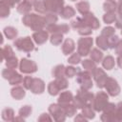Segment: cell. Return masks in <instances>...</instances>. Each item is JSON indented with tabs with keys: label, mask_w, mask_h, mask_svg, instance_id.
I'll return each mask as SVG.
<instances>
[{
	"label": "cell",
	"mask_w": 122,
	"mask_h": 122,
	"mask_svg": "<svg viewBox=\"0 0 122 122\" xmlns=\"http://www.w3.org/2000/svg\"><path fill=\"white\" fill-rule=\"evenodd\" d=\"M96 46L101 50V51H107L109 50V43H108V38L102 36L101 34L98 35L95 39Z\"/></svg>",
	"instance_id": "cell-28"
},
{
	"label": "cell",
	"mask_w": 122,
	"mask_h": 122,
	"mask_svg": "<svg viewBox=\"0 0 122 122\" xmlns=\"http://www.w3.org/2000/svg\"><path fill=\"white\" fill-rule=\"evenodd\" d=\"M73 94L71 93V92L70 91H66V92H62L59 96H58V100L57 103L60 105H65V104H69L71 103L73 100Z\"/></svg>",
	"instance_id": "cell-19"
},
{
	"label": "cell",
	"mask_w": 122,
	"mask_h": 122,
	"mask_svg": "<svg viewBox=\"0 0 122 122\" xmlns=\"http://www.w3.org/2000/svg\"><path fill=\"white\" fill-rule=\"evenodd\" d=\"M78 33L82 36H89L90 34L92 33V29H91L89 26H83L77 30Z\"/></svg>",
	"instance_id": "cell-47"
},
{
	"label": "cell",
	"mask_w": 122,
	"mask_h": 122,
	"mask_svg": "<svg viewBox=\"0 0 122 122\" xmlns=\"http://www.w3.org/2000/svg\"><path fill=\"white\" fill-rule=\"evenodd\" d=\"M82 18L84 19L86 25L89 26L91 29H92V30H97V29H99V27H100V22H99V20L94 16V14H93L92 12L90 11V12H88L87 14H84V15L82 16Z\"/></svg>",
	"instance_id": "cell-14"
},
{
	"label": "cell",
	"mask_w": 122,
	"mask_h": 122,
	"mask_svg": "<svg viewBox=\"0 0 122 122\" xmlns=\"http://www.w3.org/2000/svg\"><path fill=\"white\" fill-rule=\"evenodd\" d=\"M72 104H73V105L76 107V109H77V110H78V109H80V110H81V109H82V108L85 106V104L83 103V101H82L80 98H78L76 95L73 97V100H72Z\"/></svg>",
	"instance_id": "cell-51"
},
{
	"label": "cell",
	"mask_w": 122,
	"mask_h": 122,
	"mask_svg": "<svg viewBox=\"0 0 122 122\" xmlns=\"http://www.w3.org/2000/svg\"><path fill=\"white\" fill-rule=\"evenodd\" d=\"M116 116L118 121H122V101L116 104Z\"/></svg>",
	"instance_id": "cell-53"
},
{
	"label": "cell",
	"mask_w": 122,
	"mask_h": 122,
	"mask_svg": "<svg viewBox=\"0 0 122 122\" xmlns=\"http://www.w3.org/2000/svg\"><path fill=\"white\" fill-rule=\"evenodd\" d=\"M2 118L5 121H13L14 120V111L11 108H5L2 111Z\"/></svg>",
	"instance_id": "cell-33"
},
{
	"label": "cell",
	"mask_w": 122,
	"mask_h": 122,
	"mask_svg": "<svg viewBox=\"0 0 122 122\" xmlns=\"http://www.w3.org/2000/svg\"><path fill=\"white\" fill-rule=\"evenodd\" d=\"M109 94L105 92H98L95 96H94V100L92 103V108L94 109L95 112H102L103 109L105 108V106L107 105V103L109 102Z\"/></svg>",
	"instance_id": "cell-6"
},
{
	"label": "cell",
	"mask_w": 122,
	"mask_h": 122,
	"mask_svg": "<svg viewBox=\"0 0 122 122\" xmlns=\"http://www.w3.org/2000/svg\"><path fill=\"white\" fill-rule=\"evenodd\" d=\"M19 63L20 61L18 60V58L16 56H12L6 60V67L11 70H15L17 67H19Z\"/></svg>",
	"instance_id": "cell-37"
},
{
	"label": "cell",
	"mask_w": 122,
	"mask_h": 122,
	"mask_svg": "<svg viewBox=\"0 0 122 122\" xmlns=\"http://www.w3.org/2000/svg\"><path fill=\"white\" fill-rule=\"evenodd\" d=\"M34 94H41L45 92V82L41 78H34L32 86L30 90Z\"/></svg>",
	"instance_id": "cell-16"
},
{
	"label": "cell",
	"mask_w": 122,
	"mask_h": 122,
	"mask_svg": "<svg viewBox=\"0 0 122 122\" xmlns=\"http://www.w3.org/2000/svg\"><path fill=\"white\" fill-rule=\"evenodd\" d=\"M115 27L117 28V29H122V16H119L118 15V17L116 18V20H115Z\"/></svg>",
	"instance_id": "cell-56"
},
{
	"label": "cell",
	"mask_w": 122,
	"mask_h": 122,
	"mask_svg": "<svg viewBox=\"0 0 122 122\" xmlns=\"http://www.w3.org/2000/svg\"><path fill=\"white\" fill-rule=\"evenodd\" d=\"M71 1H76V0H71Z\"/></svg>",
	"instance_id": "cell-64"
},
{
	"label": "cell",
	"mask_w": 122,
	"mask_h": 122,
	"mask_svg": "<svg viewBox=\"0 0 122 122\" xmlns=\"http://www.w3.org/2000/svg\"><path fill=\"white\" fill-rule=\"evenodd\" d=\"M14 71H15V70H11V69H9V68L4 69L2 71V76H3V78L9 80L10 78V76L14 73Z\"/></svg>",
	"instance_id": "cell-50"
},
{
	"label": "cell",
	"mask_w": 122,
	"mask_h": 122,
	"mask_svg": "<svg viewBox=\"0 0 122 122\" xmlns=\"http://www.w3.org/2000/svg\"><path fill=\"white\" fill-rule=\"evenodd\" d=\"M63 33H59V32H55V33H51V37H50V41L53 46H59L60 44L63 43Z\"/></svg>",
	"instance_id": "cell-36"
},
{
	"label": "cell",
	"mask_w": 122,
	"mask_h": 122,
	"mask_svg": "<svg viewBox=\"0 0 122 122\" xmlns=\"http://www.w3.org/2000/svg\"><path fill=\"white\" fill-rule=\"evenodd\" d=\"M22 23L26 26L30 28L33 31H39L44 30V28H46V20L44 16L38 15L36 13H27L25 15H23L22 17Z\"/></svg>",
	"instance_id": "cell-1"
},
{
	"label": "cell",
	"mask_w": 122,
	"mask_h": 122,
	"mask_svg": "<svg viewBox=\"0 0 122 122\" xmlns=\"http://www.w3.org/2000/svg\"><path fill=\"white\" fill-rule=\"evenodd\" d=\"M106 1H114V0H106Z\"/></svg>",
	"instance_id": "cell-62"
},
{
	"label": "cell",
	"mask_w": 122,
	"mask_h": 122,
	"mask_svg": "<svg viewBox=\"0 0 122 122\" xmlns=\"http://www.w3.org/2000/svg\"><path fill=\"white\" fill-rule=\"evenodd\" d=\"M65 69L66 67L63 64H59L56 65L52 71H51V74L54 78H61V77H66V73H65Z\"/></svg>",
	"instance_id": "cell-22"
},
{
	"label": "cell",
	"mask_w": 122,
	"mask_h": 122,
	"mask_svg": "<svg viewBox=\"0 0 122 122\" xmlns=\"http://www.w3.org/2000/svg\"><path fill=\"white\" fill-rule=\"evenodd\" d=\"M32 8H33V7H32L31 5H30L29 3H27L26 1L23 0L22 2H20V3L17 5L16 10H17V11H18L19 13L25 15V14H27V13H30Z\"/></svg>",
	"instance_id": "cell-23"
},
{
	"label": "cell",
	"mask_w": 122,
	"mask_h": 122,
	"mask_svg": "<svg viewBox=\"0 0 122 122\" xmlns=\"http://www.w3.org/2000/svg\"><path fill=\"white\" fill-rule=\"evenodd\" d=\"M55 81L57 83V85L59 86L60 90L63 91V90H66L68 87H69V82L67 80L66 77H61V78H55Z\"/></svg>",
	"instance_id": "cell-46"
},
{
	"label": "cell",
	"mask_w": 122,
	"mask_h": 122,
	"mask_svg": "<svg viewBox=\"0 0 122 122\" xmlns=\"http://www.w3.org/2000/svg\"><path fill=\"white\" fill-rule=\"evenodd\" d=\"M34 10L40 14H46L48 11H47V9H46V6H45V3L43 0H38L36 2V4L34 5L33 7Z\"/></svg>",
	"instance_id": "cell-41"
},
{
	"label": "cell",
	"mask_w": 122,
	"mask_h": 122,
	"mask_svg": "<svg viewBox=\"0 0 122 122\" xmlns=\"http://www.w3.org/2000/svg\"><path fill=\"white\" fill-rule=\"evenodd\" d=\"M64 112H65V114L66 116H69V117H71L73 116L74 114H76V107L71 103H69V104H65V105H61Z\"/></svg>",
	"instance_id": "cell-30"
},
{
	"label": "cell",
	"mask_w": 122,
	"mask_h": 122,
	"mask_svg": "<svg viewBox=\"0 0 122 122\" xmlns=\"http://www.w3.org/2000/svg\"><path fill=\"white\" fill-rule=\"evenodd\" d=\"M119 37L116 34H113L112 36L108 38V43H109V49H114L119 41Z\"/></svg>",
	"instance_id": "cell-48"
},
{
	"label": "cell",
	"mask_w": 122,
	"mask_h": 122,
	"mask_svg": "<svg viewBox=\"0 0 122 122\" xmlns=\"http://www.w3.org/2000/svg\"><path fill=\"white\" fill-rule=\"evenodd\" d=\"M80 71L79 68H75L73 66H67L65 69V73H66V77L71 78L73 76H75L78 72Z\"/></svg>",
	"instance_id": "cell-42"
},
{
	"label": "cell",
	"mask_w": 122,
	"mask_h": 122,
	"mask_svg": "<svg viewBox=\"0 0 122 122\" xmlns=\"http://www.w3.org/2000/svg\"><path fill=\"white\" fill-rule=\"evenodd\" d=\"M21 2V0H0V3H3L7 6H9L10 9L14 8L15 4H19Z\"/></svg>",
	"instance_id": "cell-52"
},
{
	"label": "cell",
	"mask_w": 122,
	"mask_h": 122,
	"mask_svg": "<svg viewBox=\"0 0 122 122\" xmlns=\"http://www.w3.org/2000/svg\"><path fill=\"white\" fill-rule=\"evenodd\" d=\"M45 20H46V24L47 25H51V24H55L58 20V16L56 13L54 12H47L45 14ZM46 25V26H47Z\"/></svg>",
	"instance_id": "cell-38"
},
{
	"label": "cell",
	"mask_w": 122,
	"mask_h": 122,
	"mask_svg": "<svg viewBox=\"0 0 122 122\" xmlns=\"http://www.w3.org/2000/svg\"><path fill=\"white\" fill-rule=\"evenodd\" d=\"M51 114L48 113H42L39 117H38V121H51L52 118L50 116Z\"/></svg>",
	"instance_id": "cell-55"
},
{
	"label": "cell",
	"mask_w": 122,
	"mask_h": 122,
	"mask_svg": "<svg viewBox=\"0 0 122 122\" xmlns=\"http://www.w3.org/2000/svg\"><path fill=\"white\" fill-rule=\"evenodd\" d=\"M117 13L119 16H122V0H119L117 2V10H116Z\"/></svg>",
	"instance_id": "cell-58"
},
{
	"label": "cell",
	"mask_w": 122,
	"mask_h": 122,
	"mask_svg": "<svg viewBox=\"0 0 122 122\" xmlns=\"http://www.w3.org/2000/svg\"><path fill=\"white\" fill-rule=\"evenodd\" d=\"M81 55L78 53V52H75V53H71V56L68 58V63L71 64V65H77L79 64L82 60H81Z\"/></svg>",
	"instance_id": "cell-43"
},
{
	"label": "cell",
	"mask_w": 122,
	"mask_h": 122,
	"mask_svg": "<svg viewBox=\"0 0 122 122\" xmlns=\"http://www.w3.org/2000/svg\"><path fill=\"white\" fill-rule=\"evenodd\" d=\"M113 34H115V29L113 27H111V26L105 27L101 30V35L104 36V37H106V38H109V37L112 36Z\"/></svg>",
	"instance_id": "cell-44"
},
{
	"label": "cell",
	"mask_w": 122,
	"mask_h": 122,
	"mask_svg": "<svg viewBox=\"0 0 122 122\" xmlns=\"http://www.w3.org/2000/svg\"><path fill=\"white\" fill-rule=\"evenodd\" d=\"M32 112V108L31 106L30 105H24L23 107H21L19 109V112H18V115L24 117V118H27L28 116H30V114Z\"/></svg>",
	"instance_id": "cell-40"
},
{
	"label": "cell",
	"mask_w": 122,
	"mask_h": 122,
	"mask_svg": "<svg viewBox=\"0 0 122 122\" xmlns=\"http://www.w3.org/2000/svg\"><path fill=\"white\" fill-rule=\"evenodd\" d=\"M92 75L93 80L95 81L97 87L100 88V89H103L105 87V83H106V80L108 78V75L104 71V70L101 69V68H96L92 72Z\"/></svg>",
	"instance_id": "cell-11"
},
{
	"label": "cell",
	"mask_w": 122,
	"mask_h": 122,
	"mask_svg": "<svg viewBox=\"0 0 122 122\" xmlns=\"http://www.w3.org/2000/svg\"><path fill=\"white\" fill-rule=\"evenodd\" d=\"M77 11L79 13H81L82 15L84 14H87L88 12H90V3L88 1H80L78 3H76V6H75Z\"/></svg>",
	"instance_id": "cell-25"
},
{
	"label": "cell",
	"mask_w": 122,
	"mask_h": 122,
	"mask_svg": "<svg viewBox=\"0 0 122 122\" xmlns=\"http://www.w3.org/2000/svg\"><path fill=\"white\" fill-rule=\"evenodd\" d=\"M117 18V15L115 12H105V14L103 15V21L106 24H112L115 22Z\"/></svg>",
	"instance_id": "cell-39"
},
{
	"label": "cell",
	"mask_w": 122,
	"mask_h": 122,
	"mask_svg": "<svg viewBox=\"0 0 122 122\" xmlns=\"http://www.w3.org/2000/svg\"><path fill=\"white\" fill-rule=\"evenodd\" d=\"M12 56H15V55H14L12 48L10 45H7L1 49V61H3L4 59L7 60Z\"/></svg>",
	"instance_id": "cell-29"
},
{
	"label": "cell",
	"mask_w": 122,
	"mask_h": 122,
	"mask_svg": "<svg viewBox=\"0 0 122 122\" xmlns=\"http://www.w3.org/2000/svg\"><path fill=\"white\" fill-rule=\"evenodd\" d=\"M115 66V60L112 55H107L103 58L102 60V67L107 70V71H111L114 68Z\"/></svg>",
	"instance_id": "cell-21"
},
{
	"label": "cell",
	"mask_w": 122,
	"mask_h": 122,
	"mask_svg": "<svg viewBox=\"0 0 122 122\" xmlns=\"http://www.w3.org/2000/svg\"><path fill=\"white\" fill-rule=\"evenodd\" d=\"M33 79L34 78L31 77V76H25L23 78V82H22L23 87L26 90H30V88L32 86V83H33Z\"/></svg>",
	"instance_id": "cell-49"
},
{
	"label": "cell",
	"mask_w": 122,
	"mask_h": 122,
	"mask_svg": "<svg viewBox=\"0 0 122 122\" xmlns=\"http://www.w3.org/2000/svg\"><path fill=\"white\" fill-rule=\"evenodd\" d=\"M81 113L88 119H93L95 117V111L94 109L92 108V106H90V105H86L84 106L82 109H81Z\"/></svg>",
	"instance_id": "cell-26"
},
{
	"label": "cell",
	"mask_w": 122,
	"mask_h": 122,
	"mask_svg": "<svg viewBox=\"0 0 122 122\" xmlns=\"http://www.w3.org/2000/svg\"><path fill=\"white\" fill-rule=\"evenodd\" d=\"M115 50V53L117 55H122V39H120L116 45V47L114 48Z\"/></svg>",
	"instance_id": "cell-54"
},
{
	"label": "cell",
	"mask_w": 122,
	"mask_h": 122,
	"mask_svg": "<svg viewBox=\"0 0 122 122\" xmlns=\"http://www.w3.org/2000/svg\"><path fill=\"white\" fill-rule=\"evenodd\" d=\"M19 70L25 74H31L37 71L38 67L34 61L28 58H22L19 63Z\"/></svg>",
	"instance_id": "cell-7"
},
{
	"label": "cell",
	"mask_w": 122,
	"mask_h": 122,
	"mask_svg": "<svg viewBox=\"0 0 122 122\" xmlns=\"http://www.w3.org/2000/svg\"><path fill=\"white\" fill-rule=\"evenodd\" d=\"M24 1H26L27 3H29L30 5H31L32 7H34V5L36 4V2H37L38 0H24Z\"/></svg>",
	"instance_id": "cell-60"
},
{
	"label": "cell",
	"mask_w": 122,
	"mask_h": 122,
	"mask_svg": "<svg viewBox=\"0 0 122 122\" xmlns=\"http://www.w3.org/2000/svg\"><path fill=\"white\" fill-rule=\"evenodd\" d=\"M93 39L90 36H83L77 41V52L81 56H87L92 51Z\"/></svg>",
	"instance_id": "cell-4"
},
{
	"label": "cell",
	"mask_w": 122,
	"mask_h": 122,
	"mask_svg": "<svg viewBox=\"0 0 122 122\" xmlns=\"http://www.w3.org/2000/svg\"><path fill=\"white\" fill-rule=\"evenodd\" d=\"M100 119L103 122H118L116 116V105L114 103L108 102L102 111Z\"/></svg>",
	"instance_id": "cell-3"
},
{
	"label": "cell",
	"mask_w": 122,
	"mask_h": 122,
	"mask_svg": "<svg viewBox=\"0 0 122 122\" xmlns=\"http://www.w3.org/2000/svg\"><path fill=\"white\" fill-rule=\"evenodd\" d=\"M90 57L95 63H99V62H102L104 55H103V52L100 49L94 48V49H92V51L90 52Z\"/></svg>",
	"instance_id": "cell-20"
},
{
	"label": "cell",
	"mask_w": 122,
	"mask_h": 122,
	"mask_svg": "<svg viewBox=\"0 0 122 122\" xmlns=\"http://www.w3.org/2000/svg\"><path fill=\"white\" fill-rule=\"evenodd\" d=\"M116 63H117L118 67L120 69H122V55H118V57L116 59Z\"/></svg>",
	"instance_id": "cell-59"
},
{
	"label": "cell",
	"mask_w": 122,
	"mask_h": 122,
	"mask_svg": "<svg viewBox=\"0 0 122 122\" xmlns=\"http://www.w3.org/2000/svg\"><path fill=\"white\" fill-rule=\"evenodd\" d=\"M32 39L37 45H42L47 42V40L50 38L49 37V32L46 30H42L39 31H34L32 33Z\"/></svg>",
	"instance_id": "cell-15"
},
{
	"label": "cell",
	"mask_w": 122,
	"mask_h": 122,
	"mask_svg": "<svg viewBox=\"0 0 122 122\" xmlns=\"http://www.w3.org/2000/svg\"><path fill=\"white\" fill-rule=\"evenodd\" d=\"M121 35H122V29H121Z\"/></svg>",
	"instance_id": "cell-63"
},
{
	"label": "cell",
	"mask_w": 122,
	"mask_h": 122,
	"mask_svg": "<svg viewBox=\"0 0 122 122\" xmlns=\"http://www.w3.org/2000/svg\"><path fill=\"white\" fill-rule=\"evenodd\" d=\"M76 96L83 101V103L85 104V106L86 105L92 106V103H93L95 94H93L92 92H89V90H86L84 88H80L76 92Z\"/></svg>",
	"instance_id": "cell-12"
},
{
	"label": "cell",
	"mask_w": 122,
	"mask_h": 122,
	"mask_svg": "<svg viewBox=\"0 0 122 122\" xmlns=\"http://www.w3.org/2000/svg\"><path fill=\"white\" fill-rule=\"evenodd\" d=\"M48 12H54L59 14L65 7L64 0H43Z\"/></svg>",
	"instance_id": "cell-10"
},
{
	"label": "cell",
	"mask_w": 122,
	"mask_h": 122,
	"mask_svg": "<svg viewBox=\"0 0 122 122\" xmlns=\"http://www.w3.org/2000/svg\"><path fill=\"white\" fill-rule=\"evenodd\" d=\"M75 50V43L71 38H66L62 43V52L65 55L71 54Z\"/></svg>",
	"instance_id": "cell-17"
},
{
	"label": "cell",
	"mask_w": 122,
	"mask_h": 122,
	"mask_svg": "<svg viewBox=\"0 0 122 122\" xmlns=\"http://www.w3.org/2000/svg\"><path fill=\"white\" fill-rule=\"evenodd\" d=\"M76 82L80 85L81 88L86 90H90L92 88V72L88 71H80L76 74Z\"/></svg>",
	"instance_id": "cell-5"
},
{
	"label": "cell",
	"mask_w": 122,
	"mask_h": 122,
	"mask_svg": "<svg viewBox=\"0 0 122 122\" xmlns=\"http://www.w3.org/2000/svg\"><path fill=\"white\" fill-rule=\"evenodd\" d=\"M46 30H48L49 33H68L70 31V26L67 24H51V25H47L46 26Z\"/></svg>",
	"instance_id": "cell-13"
},
{
	"label": "cell",
	"mask_w": 122,
	"mask_h": 122,
	"mask_svg": "<svg viewBox=\"0 0 122 122\" xmlns=\"http://www.w3.org/2000/svg\"><path fill=\"white\" fill-rule=\"evenodd\" d=\"M8 81H9L10 85H11V86H17V85H19V84H21L23 82V76L15 71L14 73L10 76V78Z\"/></svg>",
	"instance_id": "cell-35"
},
{
	"label": "cell",
	"mask_w": 122,
	"mask_h": 122,
	"mask_svg": "<svg viewBox=\"0 0 122 122\" xmlns=\"http://www.w3.org/2000/svg\"><path fill=\"white\" fill-rule=\"evenodd\" d=\"M75 10L71 6H65L59 14L63 19H70L75 15Z\"/></svg>",
	"instance_id": "cell-24"
},
{
	"label": "cell",
	"mask_w": 122,
	"mask_h": 122,
	"mask_svg": "<svg viewBox=\"0 0 122 122\" xmlns=\"http://www.w3.org/2000/svg\"><path fill=\"white\" fill-rule=\"evenodd\" d=\"M82 67L85 71H88L90 72H92L97 68L96 63L94 61H92V59H84L82 61Z\"/></svg>",
	"instance_id": "cell-32"
},
{
	"label": "cell",
	"mask_w": 122,
	"mask_h": 122,
	"mask_svg": "<svg viewBox=\"0 0 122 122\" xmlns=\"http://www.w3.org/2000/svg\"><path fill=\"white\" fill-rule=\"evenodd\" d=\"M104 88L106 89L107 93L112 97L117 96L121 92V89H120V86H119L117 80L112 77H110V76H108Z\"/></svg>",
	"instance_id": "cell-9"
},
{
	"label": "cell",
	"mask_w": 122,
	"mask_h": 122,
	"mask_svg": "<svg viewBox=\"0 0 122 122\" xmlns=\"http://www.w3.org/2000/svg\"><path fill=\"white\" fill-rule=\"evenodd\" d=\"M25 88L22 86H14L11 90H10V95L13 99L15 100H21L25 97L26 95V92H25Z\"/></svg>",
	"instance_id": "cell-18"
},
{
	"label": "cell",
	"mask_w": 122,
	"mask_h": 122,
	"mask_svg": "<svg viewBox=\"0 0 122 122\" xmlns=\"http://www.w3.org/2000/svg\"><path fill=\"white\" fill-rule=\"evenodd\" d=\"M10 13V8L3 3H0V16L1 18L8 17Z\"/></svg>",
	"instance_id": "cell-45"
},
{
	"label": "cell",
	"mask_w": 122,
	"mask_h": 122,
	"mask_svg": "<svg viewBox=\"0 0 122 122\" xmlns=\"http://www.w3.org/2000/svg\"><path fill=\"white\" fill-rule=\"evenodd\" d=\"M105 12H115L117 10V3L115 1H105L103 4Z\"/></svg>",
	"instance_id": "cell-34"
},
{
	"label": "cell",
	"mask_w": 122,
	"mask_h": 122,
	"mask_svg": "<svg viewBox=\"0 0 122 122\" xmlns=\"http://www.w3.org/2000/svg\"><path fill=\"white\" fill-rule=\"evenodd\" d=\"M13 121H22V122H24L25 121V118L24 117H22V116H20V115H18L17 117H15L14 118V120Z\"/></svg>",
	"instance_id": "cell-61"
},
{
	"label": "cell",
	"mask_w": 122,
	"mask_h": 122,
	"mask_svg": "<svg viewBox=\"0 0 122 122\" xmlns=\"http://www.w3.org/2000/svg\"><path fill=\"white\" fill-rule=\"evenodd\" d=\"M31 38H30V36L19 37V38L14 40L13 46L20 51L30 52L34 50V41Z\"/></svg>",
	"instance_id": "cell-2"
},
{
	"label": "cell",
	"mask_w": 122,
	"mask_h": 122,
	"mask_svg": "<svg viewBox=\"0 0 122 122\" xmlns=\"http://www.w3.org/2000/svg\"><path fill=\"white\" fill-rule=\"evenodd\" d=\"M60 91H61V90H60L59 86L57 85L55 79H54L53 81H51V82L49 83V85H48V92H49L51 95L55 96V95L59 94Z\"/></svg>",
	"instance_id": "cell-31"
},
{
	"label": "cell",
	"mask_w": 122,
	"mask_h": 122,
	"mask_svg": "<svg viewBox=\"0 0 122 122\" xmlns=\"http://www.w3.org/2000/svg\"><path fill=\"white\" fill-rule=\"evenodd\" d=\"M88 119L82 114V113H78V114H76V116H75V118H74V121L75 122H78V121H87Z\"/></svg>",
	"instance_id": "cell-57"
},
{
	"label": "cell",
	"mask_w": 122,
	"mask_h": 122,
	"mask_svg": "<svg viewBox=\"0 0 122 122\" xmlns=\"http://www.w3.org/2000/svg\"><path fill=\"white\" fill-rule=\"evenodd\" d=\"M49 112L52 116L53 120H55L57 122H63V121H65V119L67 117L62 106L58 103L51 104L49 107Z\"/></svg>",
	"instance_id": "cell-8"
},
{
	"label": "cell",
	"mask_w": 122,
	"mask_h": 122,
	"mask_svg": "<svg viewBox=\"0 0 122 122\" xmlns=\"http://www.w3.org/2000/svg\"><path fill=\"white\" fill-rule=\"evenodd\" d=\"M3 33H4V35H5L8 39H10V40L15 39V38L17 37V35H18L17 30H16L15 28L11 27V26L6 27V28L4 29V30H3Z\"/></svg>",
	"instance_id": "cell-27"
}]
</instances>
